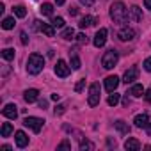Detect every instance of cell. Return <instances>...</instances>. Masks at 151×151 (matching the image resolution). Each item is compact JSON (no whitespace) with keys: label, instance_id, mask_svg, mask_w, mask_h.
<instances>
[{"label":"cell","instance_id":"obj_29","mask_svg":"<svg viewBox=\"0 0 151 151\" xmlns=\"http://www.w3.org/2000/svg\"><path fill=\"white\" fill-rule=\"evenodd\" d=\"M52 25H53L55 29H62V27H64V18H60V16L53 18V20H52Z\"/></svg>","mask_w":151,"mask_h":151},{"label":"cell","instance_id":"obj_12","mask_svg":"<svg viewBox=\"0 0 151 151\" xmlns=\"http://www.w3.org/2000/svg\"><path fill=\"white\" fill-rule=\"evenodd\" d=\"M14 140H16V146H18V147L29 146V137H27V133L22 132V130H18V132L14 133Z\"/></svg>","mask_w":151,"mask_h":151},{"label":"cell","instance_id":"obj_8","mask_svg":"<svg viewBox=\"0 0 151 151\" xmlns=\"http://www.w3.org/2000/svg\"><path fill=\"white\" fill-rule=\"evenodd\" d=\"M94 46L96 48H101V46H105V43H107V29H100L98 32H96V36H94Z\"/></svg>","mask_w":151,"mask_h":151},{"label":"cell","instance_id":"obj_11","mask_svg":"<svg viewBox=\"0 0 151 151\" xmlns=\"http://www.w3.org/2000/svg\"><path fill=\"white\" fill-rule=\"evenodd\" d=\"M117 37H119L121 41H132V39L135 37V30H133V29H130V27H124V29H121V30H119Z\"/></svg>","mask_w":151,"mask_h":151},{"label":"cell","instance_id":"obj_35","mask_svg":"<svg viewBox=\"0 0 151 151\" xmlns=\"http://www.w3.org/2000/svg\"><path fill=\"white\" fill-rule=\"evenodd\" d=\"M144 69H146V71H149V73H151V57H147V59H146V60H144Z\"/></svg>","mask_w":151,"mask_h":151},{"label":"cell","instance_id":"obj_25","mask_svg":"<svg viewBox=\"0 0 151 151\" xmlns=\"http://www.w3.org/2000/svg\"><path fill=\"white\" fill-rule=\"evenodd\" d=\"M41 13H43L45 16H52V14H53V6L48 4V2L43 4V6H41Z\"/></svg>","mask_w":151,"mask_h":151},{"label":"cell","instance_id":"obj_37","mask_svg":"<svg viewBox=\"0 0 151 151\" xmlns=\"http://www.w3.org/2000/svg\"><path fill=\"white\" fill-rule=\"evenodd\" d=\"M20 37H22V43H23V45H27V43H29V37H27V32H22V34H20Z\"/></svg>","mask_w":151,"mask_h":151},{"label":"cell","instance_id":"obj_39","mask_svg":"<svg viewBox=\"0 0 151 151\" xmlns=\"http://www.w3.org/2000/svg\"><path fill=\"white\" fill-rule=\"evenodd\" d=\"M77 13H78V9H77V7H69V14H71V16H75Z\"/></svg>","mask_w":151,"mask_h":151},{"label":"cell","instance_id":"obj_22","mask_svg":"<svg viewBox=\"0 0 151 151\" xmlns=\"http://www.w3.org/2000/svg\"><path fill=\"white\" fill-rule=\"evenodd\" d=\"M69 64H71L73 69H80V59H78L77 53H71L69 52Z\"/></svg>","mask_w":151,"mask_h":151},{"label":"cell","instance_id":"obj_10","mask_svg":"<svg viewBox=\"0 0 151 151\" xmlns=\"http://www.w3.org/2000/svg\"><path fill=\"white\" fill-rule=\"evenodd\" d=\"M117 86H119V78L116 77V75H112V77H107V78H105V89H107L109 93H114V91L117 89Z\"/></svg>","mask_w":151,"mask_h":151},{"label":"cell","instance_id":"obj_7","mask_svg":"<svg viewBox=\"0 0 151 151\" xmlns=\"http://www.w3.org/2000/svg\"><path fill=\"white\" fill-rule=\"evenodd\" d=\"M137 77H139V68H135V66H132L130 69H126L124 71V77H123V82L128 86V84H133L135 80H137Z\"/></svg>","mask_w":151,"mask_h":151},{"label":"cell","instance_id":"obj_21","mask_svg":"<svg viewBox=\"0 0 151 151\" xmlns=\"http://www.w3.org/2000/svg\"><path fill=\"white\" fill-rule=\"evenodd\" d=\"M114 124H116V128H117V132H119V133H123V135L130 133V126H128L124 121H121V119H119V121H116Z\"/></svg>","mask_w":151,"mask_h":151},{"label":"cell","instance_id":"obj_26","mask_svg":"<svg viewBox=\"0 0 151 151\" xmlns=\"http://www.w3.org/2000/svg\"><path fill=\"white\" fill-rule=\"evenodd\" d=\"M119 98H121V96H119L117 93H110V96H109V100H107V103H109L110 107H116V105L119 103Z\"/></svg>","mask_w":151,"mask_h":151},{"label":"cell","instance_id":"obj_13","mask_svg":"<svg viewBox=\"0 0 151 151\" xmlns=\"http://www.w3.org/2000/svg\"><path fill=\"white\" fill-rule=\"evenodd\" d=\"M37 98H39V91L37 89H27L23 93V100L27 103H34V101H37Z\"/></svg>","mask_w":151,"mask_h":151},{"label":"cell","instance_id":"obj_40","mask_svg":"<svg viewBox=\"0 0 151 151\" xmlns=\"http://www.w3.org/2000/svg\"><path fill=\"white\" fill-rule=\"evenodd\" d=\"M46 105H48L46 100H41V101H39V107H41V109H46Z\"/></svg>","mask_w":151,"mask_h":151},{"label":"cell","instance_id":"obj_4","mask_svg":"<svg viewBox=\"0 0 151 151\" xmlns=\"http://www.w3.org/2000/svg\"><path fill=\"white\" fill-rule=\"evenodd\" d=\"M23 124L27 126V128H30L34 133H39L41 132V128H43V124H45V121L41 119V117H34V116H27L25 119H23Z\"/></svg>","mask_w":151,"mask_h":151},{"label":"cell","instance_id":"obj_32","mask_svg":"<svg viewBox=\"0 0 151 151\" xmlns=\"http://www.w3.org/2000/svg\"><path fill=\"white\" fill-rule=\"evenodd\" d=\"M77 41H78L80 45H87V41H89V39H87V36H86V34H78V36H77Z\"/></svg>","mask_w":151,"mask_h":151},{"label":"cell","instance_id":"obj_16","mask_svg":"<svg viewBox=\"0 0 151 151\" xmlns=\"http://www.w3.org/2000/svg\"><path fill=\"white\" fill-rule=\"evenodd\" d=\"M124 149H128V151H139V149H140V142H139L137 139L130 137V139H126V142H124Z\"/></svg>","mask_w":151,"mask_h":151},{"label":"cell","instance_id":"obj_5","mask_svg":"<svg viewBox=\"0 0 151 151\" xmlns=\"http://www.w3.org/2000/svg\"><path fill=\"white\" fill-rule=\"evenodd\" d=\"M100 93H101L100 84L98 82L91 84V87H89V107H96L100 103Z\"/></svg>","mask_w":151,"mask_h":151},{"label":"cell","instance_id":"obj_23","mask_svg":"<svg viewBox=\"0 0 151 151\" xmlns=\"http://www.w3.org/2000/svg\"><path fill=\"white\" fill-rule=\"evenodd\" d=\"M13 132H14L13 124H11V123H4V124H2V130H0V135H2V137H9Z\"/></svg>","mask_w":151,"mask_h":151},{"label":"cell","instance_id":"obj_24","mask_svg":"<svg viewBox=\"0 0 151 151\" xmlns=\"http://www.w3.org/2000/svg\"><path fill=\"white\" fill-rule=\"evenodd\" d=\"M13 13H14L16 18H25V16H27V9H25L23 6H16V7H13Z\"/></svg>","mask_w":151,"mask_h":151},{"label":"cell","instance_id":"obj_28","mask_svg":"<svg viewBox=\"0 0 151 151\" xmlns=\"http://www.w3.org/2000/svg\"><path fill=\"white\" fill-rule=\"evenodd\" d=\"M62 37H64V39H73V37H75V30H73L71 27L64 29V30H62Z\"/></svg>","mask_w":151,"mask_h":151},{"label":"cell","instance_id":"obj_42","mask_svg":"<svg viewBox=\"0 0 151 151\" xmlns=\"http://www.w3.org/2000/svg\"><path fill=\"white\" fill-rule=\"evenodd\" d=\"M52 100H53V101H59V100H60V94H57V93L52 94Z\"/></svg>","mask_w":151,"mask_h":151},{"label":"cell","instance_id":"obj_9","mask_svg":"<svg viewBox=\"0 0 151 151\" xmlns=\"http://www.w3.org/2000/svg\"><path fill=\"white\" fill-rule=\"evenodd\" d=\"M18 107L14 105V103H7L4 109H2V114L6 116V117H9V119H16L18 117V110H16Z\"/></svg>","mask_w":151,"mask_h":151},{"label":"cell","instance_id":"obj_33","mask_svg":"<svg viewBox=\"0 0 151 151\" xmlns=\"http://www.w3.org/2000/svg\"><path fill=\"white\" fill-rule=\"evenodd\" d=\"M84 86H86V78H82V80H78V84H77V86H75V91H77V93H80V91L84 89Z\"/></svg>","mask_w":151,"mask_h":151},{"label":"cell","instance_id":"obj_20","mask_svg":"<svg viewBox=\"0 0 151 151\" xmlns=\"http://www.w3.org/2000/svg\"><path fill=\"white\" fill-rule=\"evenodd\" d=\"M130 94H132L133 98H140V96L144 94V87H142L140 84H135V86H132V89H130Z\"/></svg>","mask_w":151,"mask_h":151},{"label":"cell","instance_id":"obj_43","mask_svg":"<svg viewBox=\"0 0 151 151\" xmlns=\"http://www.w3.org/2000/svg\"><path fill=\"white\" fill-rule=\"evenodd\" d=\"M2 151H11V146H7V144H6V146H2Z\"/></svg>","mask_w":151,"mask_h":151},{"label":"cell","instance_id":"obj_1","mask_svg":"<svg viewBox=\"0 0 151 151\" xmlns=\"http://www.w3.org/2000/svg\"><path fill=\"white\" fill-rule=\"evenodd\" d=\"M45 68V59L39 53H30L29 60H27V71L29 75H39Z\"/></svg>","mask_w":151,"mask_h":151},{"label":"cell","instance_id":"obj_44","mask_svg":"<svg viewBox=\"0 0 151 151\" xmlns=\"http://www.w3.org/2000/svg\"><path fill=\"white\" fill-rule=\"evenodd\" d=\"M64 2H66V0H55V4H57V6H62Z\"/></svg>","mask_w":151,"mask_h":151},{"label":"cell","instance_id":"obj_41","mask_svg":"<svg viewBox=\"0 0 151 151\" xmlns=\"http://www.w3.org/2000/svg\"><path fill=\"white\" fill-rule=\"evenodd\" d=\"M144 6H146V9L151 11V0H144Z\"/></svg>","mask_w":151,"mask_h":151},{"label":"cell","instance_id":"obj_45","mask_svg":"<svg viewBox=\"0 0 151 151\" xmlns=\"http://www.w3.org/2000/svg\"><path fill=\"white\" fill-rule=\"evenodd\" d=\"M147 133L151 135V121H149V124H147Z\"/></svg>","mask_w":151,"mask_h":151},{"label":"cell","instance_id":"obj_27","mask_svg":"<svg viewBox=\"0 0 151 151\" xmlns=\"http://www.w3.org/2000/svg\"><path fill=\"white\" fill-rule=\"evenodd\" d=\"M2 57H4L6 60H13V59H14V50H13V48H6V50H2Z\"/></svg>","mask_w":151,"mask_h":151},{"label":"cell","instance_id":"obj_36","mask_svg":"<svg viewBox=\"0 0 151 151\" xmlns=\"http://www.w3.org/2000/svg\"><path fill=\"white\" fill-rule=\"evenodd\" d=\"M80 4H84L86 7H91V6L94 4V0H80Z\"/></svg>","mask_w":151,"mask_h":151},{"label":"cell","instance_id":"obj_30","mask_svg":"<svg viewBox=\"0 0 151 151\" xmlns=\"http://www.w3.org/2000/svg\"><path fill=\"white\" fill-rule=\"evenodd\" d=\"M64 149H71V142L68 139H64L59 146H57V151H64Z\"/></svg>","mask_w":151,"mask_h":151},{"label":"cell","instance_id":"obj_17","mask_svg":"<svg viewBox=\"0 0 151 151\" xmlns=\"http://www.w3.org/2000/svg\"><path fill=\"white\" fill-rule=\"evenodd\" d=\"M98 20L94 18V16H84L82 20H80V23H78V27L80 29H87V27H91V25H94Z\"/></svg>","mask_w":151,"mask_h":151},{"label":"cell","instance_id":"obj_14","mask_svg":"<svg viewBox=\"0 0 151 151\" xmlns=\"http://www.w3.org/2000/svg\"><path fill=\"white\" fill-rule=\"evenodd\" d=\"M128 20H132V22H140V20H142V11H140V7L132 6V7H130V13H128Z\"/></svg>","mask_w":151,"mask_h":151},{"label":"cell","instance_id":"obj_19","mask_svg":"<svg viewBox=\"0 0 151 151\" xmlns=\"http://www.w3.org/2000/svg\"><path fill=\"white\" fill-rule=\"evenodd\" d=\"M14 25H16L14 16H9V18H4L2 20V29L4 30H11V29H14Z\"/></svg>","mask_w":151,"mask_h":151},{"label":"cell","instance_id":"obj_3","mask_svg":"<svg viewBox=\"0 0 151 151\" xmlns=\"http://www.w3.org/2000/svg\"><path fill=\"white\" fill-rule=\"evenodd\" d=\"M117 60H119L117 50H116V48H110V50L105 52V55H103V59H101V66H103L105 69H112V68L117 64Z\"/></svg>","mask_w":151,"mask_h":151},{"label":"cell","instance_id":"obj_38","mask_svg":"<svg viewBox=\"0 0 151 151\" xmlns=\"http://www.w3.org/2000/svg\"><path fill=\"white\" fill-rule=\"evenodd\" d=\"M144 98H146V101H151V89L144 91Z\"/></svg>","mask_w":151,"mask_h":151},{"label":"cell","instance_id":"obj_15","mask_svg":"<svg viewBox=\"0 0 151 151\" xmlns=\"http://www.w3.org/2000/svg\"><path fill=\"white\" fill-rule=\"evenodd\" d=\"M133 123H135L137 128H147V124H149V117H147V114H139V116H135Z\"/></svg>","mask_w":151,"mask_h":151},{"label":"cell","instance_id":"obj_2","mask_svg":"<svg viewBox=\"0 0 151 151\" xmlns=\"http://www.w3.org/2000/svg\"><path fill=\"white\" fill-rule=\"evenodd\" d=\"M110 18L114 20V23H126V18H128L126 6L123 2H114L110 7Z\"/></svg>","mask_w":151,"mask_h":151},{"label":"cell","instance_id":"obj_18","mask_svg":"<svg viewBox=\"0 0 151 151\" xmlns=\"http://www.w3.org/2000/svg\"><path fill=\"white\" fill-rule=\"evenodd\" d=\"M41 32L48 37H53L55 36V27L52 23H41Z\"/></svg>","mask_w":151,"mask_h":151},{"label":"cell","instance_id":"obj_31","mask_svg":"<svg viewBox=\"0 0 151 151\" xmlns=\"http://www.w3.org/2000/svg\"><path fill=\"white\" fill-rule=\"evenodd\" d=\"M80 149H82V151H84V149H94V144L89 142V140H82V142H80Z\"/></svg>","mask_w":151,"mask_h":151},{"label":"cell","instance_id":"obj_6","mask_svg":"<svg viewBox=\"0 0 151 151\" xmlns=\"http://www.w3.org/2000/svg\"><path fill=\"white\" fill-rule=\"evenodd\" d=\"M55 75H57V77H60V78H66L68 77V75H69V71H71V68L62 60V59H59L57 60V64H55Z\"/></svg>","mask_w":151,"mask_h":151},{"label":"cell","instance_id":"obj_34","mask_svg":"<svg viewBox=\"0 0 151 151\" xmlns=\"http://www.w3.org/2000/svg\"><path fill=\"white\" fill-rule=\"evenodd\" d=\"M64 109H66L64 105H57V107H55V110H53V112H55V116H60V114H64Z\"/></svg>","mask_w":151,"mask_h":151}]
</instances>
